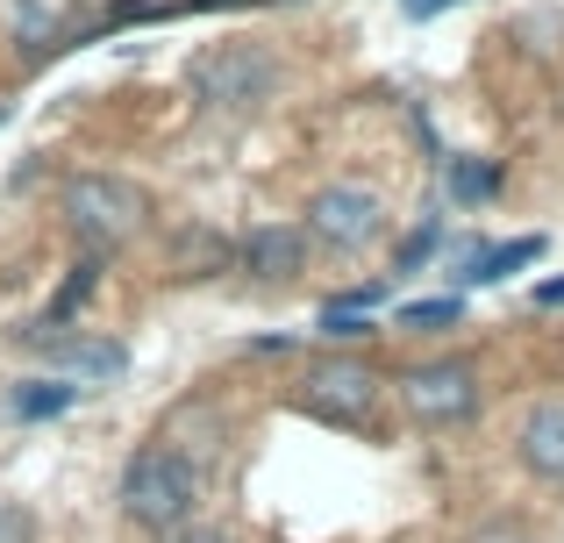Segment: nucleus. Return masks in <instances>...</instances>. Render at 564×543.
Segmentation results:
<instances>
[{
	"mask_svg": "<svg viewBox=\"0 0 564 543\" xmlns=\"http://www.w3.org/2000/svg\"><path fill=\"white\" fill-rule=\"evenodd\" d=\"M322 336H336V344H358V336H372V322L350 315V307H322Z\"/></svg>",
	"mask_w": 564,
	"mask_h": 543,
	"instance_id": "16",
	"label": "nucleus"
},
{
	"mask_svg": "<svg viewBox=\"0 0 564 543\" xmlns=\"http://www.w3.org/2000/svg\"><path fill=\"white\" fill-rule=\"evenodd\" d=\"M451 194L457 200H494V186H500V165H486V158H451Z\"/></svg>",
	"mask_w": 564,
	"mask_h": 543,
	"instance_id": "11",
	"label": "nucleus"
},
{
	"mask_svg": "<svg viewBox=\"0 0 564 543\" xmlns=\"http://www.w3.org/2000/svg\"><path fill=\"white\" fill-rule=\"evenodd\" d=\"M65 222L94 251H115L151 222V194L137 180H122V172H79V180H65Z\"/></svg>",
	"mask_w": 564,
	"mask_h": 543,
	"instance_id": "2",
	"label": "nucleus"
},
{
	"mask_svg": "<svg viewBox=\"0 0 564 543\" xmlns=\"http://www.w3.org/2000/svg\"><path fill=\"white\" fill-rule=\"evenodd\" d=\"M522 465L564 487V401H536L522 415Z\"/></svg>",
	"mask_w": 564,
	"mask_h": 543,
	"instance_id": "7",
	"label": "nucleus"
},
{
	"mask_svg": "<svg viewBox=\"0 0 564 543\" xmlns=\"http://www.w3.org/2000/svg\"><path fill=\"white\" fill-rule=\"evenodd\" d=\"M400 401H408L414 422L451 430V422H465L471 408H479V372H471L465 358H429V365H414V372L400 379Z\"/></svg>",
	"mask_w": 564,
	"mask_h": 543,
	"instance_id": "4",
	"label": "nucleus"
},
{
	"mask_svg": "<svg viewBox=\"0 0 564 543\" xmlns=\"http://www.w3.org/2000/svg\"><path fill=\"white\" fill-rule=\"evenodd\" d=\"M279 86V65L258 51V43H221L193 65V100L200 108H221V115H250L264 94Z\"/></svg>",
	"mask_w": 564,
	"mask_h": 543,
	"instance_id": "3",
	"label": "nucleus"
},
{
	"mask_svg": "<svg viewBox=\"0 0 564 543\" xmlns=\"http://www.w3.org/2000/svg\"><path fill=\"white\" fill-rule=\"evenodd\" d=\"M94 286H100V265H94V258H86V265L65 279V293H57V301H51V322H65V315H72V307H79V301H86V293H94Z\"/></svg>",
	"mask_w": 564,
	"mask_h": 543,
	"instance_id": "13",
	"label": "nucleus"
},
{
	"mask_svg": "<svg viewBox=\"0 0 564 543\" xmlns=\"http://www.w3.org/2000/svg\"><path fill=\"white\" fill-rule=\"evenodd\" d=\"M457 315H465V301H457V293H436V301L400 307V329H457Z\"/></svg>",
	"mask_w": 564,
	"mask_h": 543,
	"instance_id": "12",
	"label": "nucleus"
},
{
	"mask_svg": "<svg viewBox=\"0 0 564 543\" xmlns=\"http://www.w3.org/2000/svg\"><path fill=\"white\" fill-rule=\"evenodd\" d=\"M172 543H229V536H221V530H180Z\"/></svg>",
	"mask_w": 564,
	"mask_h": 543,
	"instance_id": "17",
	"label": "nucleus"
},
{
	"mask_svg": "<svg viewBox=\"0 0 564 543\" xmlns=\"http://www.w3.org/2000/svg\"><path fill=\"white\" fill-rule=\"evenodd\" d=\"M301 401L315 408L322 422H344V430H358L365 415H372L379 401V372L365 358H322L315 372L301 379Z\"/></svg>",
	"mask_w": 564,
	"mask_h": 543,
	"instance_id": "5",
	"label": "nucleus"
},
{
	"mask_svg": "<svg viewBox=\"0 0 564 543\" xmlns=\"http://www.w3.org/2000/svg\"><path fill=\"white\" fill-rule=\"evenodd\" d=\"M436 243H443V229H436V222H422V229H414L408 243H400V258H393V279H400V272H414V265H422L429 251H436Z\"/></svg>",
	"mask_w": 564,
	"mask_h": 543,
	"instance_id": "15",
	"label": "nucleus"
},
{
	"mask_svg": "<svg viewBox=\"0 0 564 543\" xmlns=\"http://www.w3.org/2000/svg\"><path fill=\"white\" fill-rule=\"evenodd\" d=\"M72 401H79V379H36V387L14 393V415L22 422H51V415H65Z\"/></svg>",
	"mask_w": 564,
	"mask_h": 543,
	"instance_id": "10",
	"label": "nucleus"
},
{
	"mask_svg": "<svg viewBox=\"0 0 564 543\" xmlns=\"http://www.w3.org/2000/svg\"><path fill=\"white\" fill-rule=\"evenodd\" d=\"M0 543H36V515L22 501H8V493H0Z\"/></svg>",
	"mask_w": 564,
	"mask_h": 543,
	"instance_id": "14",
	"label": "nucleus"
},
{
	"mask_svg": "<svg viewBox=\"0 0 564 543\" xmlns=\"http://www.w3.org/2000/svg\"><path fill=\"white\" fill-rule=\"evenodd\" d=\"M193 501H200V458L180 450L172 436H158V444H143L137 458H129V473H122L129 522H143V530H158V536H180Z\"/></svg>",
	"mask_w": 564,
	"mask_h": 543,
	"instance_id": "1",
	"label": "nucleus"
},
{
	"mask_svg": "<svg viewBox=\"0 0 564 543\" xmlns=\"http://www.w3.org/2000/svg\"><path fill=\"white\" fill-rule=\"evenodd\" d=\"M307 222H315V237L336 243V251H365L386 229V208H379L372 186H329V194H315Z\"/></svg>",
	"mask_w": 564,
	"mask_h": 543,
	"instance_id": "6",
	"label": "nucleus"
},
{
	"mask_svg": "<svg viewBox=\"0 0 564 543\" xmlns=\"http://www.w3.org/2000/svg\"><path fill=\"white\" fill-rule=\"evenodd\" d=\"M536 258H543V237H514V243H494V251H471V265L457 279H465V286H500V279L529 272Z\"/></svg>",
	"mask_w": 564,
	"mask_h": 543,
	"instance_id": "9",
	"label": "nucleus"
},
{
	"mask_svg": "<svg viewBox=\"0 0 564 543\" xmlns=\"http://www.w3.org/2000/svg\"><path fill=\"white\" fill-rule=\"evenodd\" d=\"M243 272H258V279H293L301 272V258H307V237L293 222H264V229H250L243 237Z\"/></svg>",
	"mask_w": 564,
	"mask_h": 543,
	"instance_id": "8",
	"label": "nucleus"
}]
</instances>
